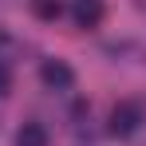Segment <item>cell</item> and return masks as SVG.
I'll list each match as a JSON object with an SVG mask.
<instances>
[{
	"label": "cell",
	"instance_id": "cell-1",
	"mask_svg": "<svg viewBox=\"0 0 146 146\" xmlns=\"http://www.w3.org/2000/svg\"><path fill=\"white\" fill-rule=\"evenodd\" d=\"M40 79L48 83L51 91H71V87H75V71L63 63V59H44V67H40Z\"/></svg>",
	"mask_w": 146,
	"mask_h": 146
},
{
	"label": "cell",
	"instance_id": "cell-4",
	"mask_svg": "<svg viewBox=\"0 0 146 146\" xmlns=\"http://www.w3.org/2000/svg\"><path fill=\"white\" fill-rule=\"evenodd\" d=\"M75 20L83 28L99 24V20H103V4H99V0H75Z\"/></svg>",
	"mask_w": 146,
	"mask_h": 146
},
{
	"label": "cell",
	"instance_id": "cell-2",
	"mask_svg": "<svg viewBox=\"0 0 146 146\" xmlns=\"http://www.w3.org/2000/svg\"><path fill=\"white\" fill-rule=\"evenodd\" d=\"M138 122H142V111H138L134 103H119V107L111 111V134L126 138V134H134V130H138Z\"/></svg>",
	"mask_w": 146,
	"mask_h": 146
},
{
	"label": "cell",
	"instance_id": "cell-5",
	"mask_svg": "<svg viewBox=\"0 0 146 146\" xmlns=\"http://www.w3.org/2000/svg\"><path fill=\"white\" fill-rule=\"evenodd\" d=\"M32 12H36L40 20H59V16H63V4H59V0H32Z\"/></svg>",
	"mask_w": 146,
	"mask_h": 146
},
{
	"label": "cell",
	"instance_id": "cell-3",
	"mask_svg": "<svg viewBox=\"0 0 146 146\" xmlns=\"http://www.w3.org/2000/svg\"><path fill=\"white\" fill-rule=\"evenodd\" d=\"M16 146H48V130L40 122H24L16 130Z\"/></svg>",
	"mask_w": 146,
	"mask_h": 146
},
{
	"label": "cell",
	"instance_id": "cell-6",
	"mask_svg": "<svg viewBox=\"0 0 146 146\" xmlns=\"http://www.w3.org/2000/svg\"><path fill=\"white\" fill-rule=\"evenodd\" d=\"M12 91V75H8V67L0 63V95H8Z\"/></svg>",
	"mask_w": 146,
	"mask_h": 146
}]
</instances>
